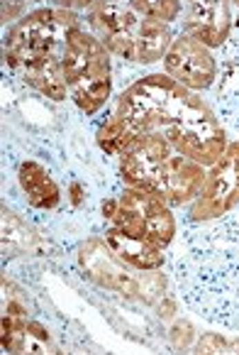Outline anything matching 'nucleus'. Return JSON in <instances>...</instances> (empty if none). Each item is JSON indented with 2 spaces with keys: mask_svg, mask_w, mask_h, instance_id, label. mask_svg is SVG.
I'll return each mask as SVG.
<instances>
[{
  "mask_svg": "<svg viewBox=\"0 0 239 355\" xmlns=\"http://www.w3.org/2000/svg\"><path fill=\"white\" fill-rule=\"evenodd\" d=\"M78 262L84 267V272L93 279L95 284L113 292L122 294L130 299H149L144 294V287L132 277V267L127 270L125 262H120L115 257V252L108 248V243H103L100 238H90L81 245L78 250Z\"/></svg>",
  "mask_w": 239,
  "mask_h": 355,
  "instance_id": "obj_9",
  "label": "nucleus"
},
{
  "mask_svg": "<svg viewBox=\"0 0 239 355\" xmlns=\"http://www.w3.org/2000/svg\"><path fill=\"white\" fill-rule=\"evenodd\" d=\"M20 187L27 193V199L35 209H54L61 201V189L57 187L49 172L37 162H22L20 164Z\"/></svg>",
  "mask_w": 239,
  "mask_h": 355,
  "instance_id": "obj_15",
  "label": "nucleus"
},
{
  "mask_svg": "<svg viewBox=\"0 0 239 355\" xmlns=\"http://www.w3.org/2000/svg\"><path fill=\"white\" fill-rule=\"evenodd\" d=\"M140 135L142 132H137L125 118H120V115L115 113L113 118L98 130V147L105 152V155L122 157L132 145H135V140Z\"/></svg>",
  "mask_w": 239,
  "mask_h": 355,
  "instance_id": "obj_17",
  "label": "nucleus"
},
{
  "mask_svg": "<svg viewBox=\"0 0 239 355\" xmlns=\"http://www.w3.org/2000/svg\"><path fill=\"white\" fill-rule=\"evenodd\" d=\"M15 12H20V6H12L10 10H6V8H3V20H10Z\"/></svg>",
  "mask_w": 239,
  "mask_h": 355,
  "instance_id": "obj_23",
  "label": "nucleus"
},
{
  "mask_svg": "<svg viewBox=\"0 0 239 355\" xmlns=\"http://www.w3.org/2000/svg\"><path fill=\"white\" fill-rule=\"evenodd\" d=\"M135 8L137 15L149 17V20H159V22H171L178 17L181 12V6L173 3V0H132L130 3Z\"/></svg>",
  "mask_w": 239,
  "mask_h": 355,
  "instance_id": "obj_18",
  "label": "nucleus"
},
{
  "mask_svg": "<svg viewBox=\"0 0 239 355\" xmlns=\"http://www.w3.org/2000/svg\"><path fill=\"white\" fill-rule=\"evenodd\" d=\"M61 67L68 91H71L78 108L86 115L98 113L108 101L110 89H113L110 59L103 42L90 32H84L81 27L71 30L61 54Z\"/></svg>",
  "mask_w": 239,
  "mask_h": 355,
  "instance_id": "obj_1",
  "label": "nucleus"
},
{
  "mask_svg": "<svg viewBox=\"0 0 239 355\" xmlns=\"http://www.w3.org/2000/svg\"><path fill=\"white\" fill-rule=\"evenodd\" d=\"M78 27V12L68 8H39L10 27L6 40V59L12 69L22 59L37 54H64L66 37Z\"/></svg>",
  "mask_w": 239,
  "mask_h": 355,
  "instance_id": "obj_5",
  "label": "nucleus"
},
{
  "mask_svg": "<svg viewBox=\"0 0 239 355\" xmlns=\"http://www.w3.org/2000/svg\"><path fill=\"white\" fill-rule=\"evenodd\" d=\"M193 91L173 81L169 73H151L130 86L117 101V115L137 132H164L178 115Z\"/></svg>",
  "mask_w": 239,
  "mask_h": 355,
  "instance_id": "obj_2",
  "label": "nucleus"
},
{
  "mask_svg": "<svg viewBox=\"0 0 239 355\" xmlns=\"http://www.w3.org/2000/svg\"><path fill=\"white\" fill-rule=\"evenodd\" d=\"M171 42H173L171 30H169L166 22L142 17L140 35H137V47H135L137 62H142V64L159 62L162 57H166Z\"/></svg>",
  "mask_w": 239,
  "mask_h": 355,
  "instance_id": "obj_16",
  "label": "nucleus"
},
{
  "mask_svg": "<svg viewBox=\"0 0 239 355\" xmlns=\"http://www.w3.org/2000/svg\"><path fill=\"white\" fill-rule=\"evenodd\" d=\"M205 177L208 174H205L203 164L193 162V159H188L183 155H171L162 169L159 193L166 199L169 206H181L200 193Z\"/></svg>",
  "mask_w": 239,
  "mask_h": 355,
  "instance_id": "obj_11",
  "label": "nucleus"
},
{
  "mask_svg": "<svg viewBox=\"0 0 239 355\" xmlns=\"http://www.w3.org/2000/svg\"><path fill=\"white\" fill-rule=\"evenodd\" d=\"M169 140V145L178 155L188 157L198 164L213 167L227 150V137L220 125L218 115L213 113L208 103L193 91L186 101L181 115L162 132Z\"/></svg>",
  "mask_w": 239,
  "mask_h": 355,
  "instance_id": "obj_4",
  "label": "nucleus"
},
{
  "mask_svg": "<svg viewBox=\"0 0 239 355\" xmlns=\"http://www.w3.org/2000/svg\"><path fill=\"white\" fill-rule=\"evenodd\" d=\"M88 10V20L98 32L103 47L127 62H137L135 47L142 17L135 12V8L127 3H93Z\"/></svg>",
  "mask_w": 239,
  "mask_h": 355,
  "instance_id": "obj_8",
  "label": "nucleus"
},
{
  "mask_svg": "<svg viewBox=\"0 0 239 355\" xmlns=\"http://www.w3.org/2000/svg\"><path fill=\"white\" fill-rule=\"evenodd\" d=\"M103 216L113 220L115 228H120L122 233L140 241H149L162 250L176 235V220L162 193L127 189L117 199L103 204Z\"/></svg>",
  "mask_w": 239,
  "mask_h": 355,
  "instance_id": "obj_3",
  "label": "nucleus"
},
{
  "mask_svg": "<svg viewBox=\"0 0 239 355\" xmlns=\"http://www.w3.org/2000/svg\"><path fill=\"white\" fill-rule=\"evenodd\" d=\"M239 204V142L227 145L224 155L210 167L195 204L191 209L193 220H213L224 216Z\"/></svg>",
  "mask_w": 239,
  "mask_h": 355,
  "instance_id": "obj_6",
  "label": "nucleus"
},
{
  "mask_svg": "<svg viewBox=\"0 0 239 355\" xmlns=\"http://www.w3.org/2000/svg\"><path fill=\"white\" fill-rule=\"evenodd\" d=\"M30 86H35L39 94H44L52 101H64L68 91L66 76H64L61 54H37L27 57L17 67Z\"/></svg>",
  "mask_w": 239,
  "mask_h": 355,
  "instance_id": "obj_13",
  "label": "nucleus"
},
{
  "mask_svg": "<svg viewBox=\"0 0 239 355\" xmlns=\"http://www.w3.org/2000/svg\"><path fill=\"white\" fill-rule=\"evenodd\" d=\"M169 157H171V145L166 137L162 132H144L120 157V177L127 189L159 193V179Z\"/></svg>",
  "mask_w": 239,
  "mask_h": 355,
  "instance_id": "obj_7",
  "label": "nucleus"
},
{
  "mask_svg": "<svg viewBox=\"0 0 239 355\" xmlns=\"http://www.w3.org/2000/svg\"><path fill=\"white\" fill-rule=\"evenodd\" d=\"M164 67H166L169 76L181 86H186L188 91L208 89L215 81V73H218L210 49L188 35L173 40L166 57H164Z\"/></svg>",
  "mask_w": 239,
  "mask_h": 355,
  "instance_id": "obj_10",
  "label": "nucleus"
},
{
  "mask_svg": "<svg viewBox=\"0 0 239 355\" xmlns=\"http://www.w3.org/2000/svg\"><path fill=\"white\" fill-rule=\"evenodd\" d=\"M159 311H162L164 319H171L173 311H176V304H173V302H166V306H162V309H159Z\"/></svg>",
  "mask_w": 239,
  "mask_h": 355,
  "instance_id": "obj_22",
  "label": "nucleus"
},
{
  "mask_svg": "<svg viewBox=\"0 0 239 355\" xmlns=\"http://www.w3.org/2000/svg\"><path fill=\"white\" fill-rule=\"evenodd\" d=\"M84 199V191H81V184H71V204L78 206Z\"/></svg>",
  "mask_w": 239,
  "mask_h": 355,
  "instance_id": "obj_21",
  "label": "nucleus"
},
{
  "mask_svg": "<svg viewBox=\"0 0 239 355\" xmlns=\"http://www.w3.org/2000/svg\"><path fill=\"white\" fill-rule=\"evenodd\" d=\"M169 340H171V345L176 350H186L188 345L195 340V329H193V324H191V321H186V319L176 321V324H173V329H171V336H169Z\"/></svg>",
  "mask_w": 239,
  "mask_h": 355,
  "instance_id": "obj_20",
  "label": "nucleus"
},
{
  "mask_svg": "<svg viewBox=\"0 0 239 355\" xmlns=\"http://www.w3.org/2000/svg\"><path fill=\"white\" fill-rule=\"evenodd\" d=\"M105 243L108 248L115 252L120 262H125L127 267L132 270H142V272H149V270H159L164 265V255H162V248L151 245L149 241H140V238H132V235L122 233L120 228H110L105 233Z\"/></svg>",
  "mask_w": 239,
  "mask_h": 355,
  "instance_id": "obj_14",
  "label": "nucleus"
},
{
  "mask_svg": "<svg viewBox=\"0 0 239 355\" xmlns=\"http://www.w3.org/2000/svg\"><path fill=\"white\" fill-rule=\"evenodd\" d=\"M186 35L203 47H220L229 35L227 3H191L186 10Z\"/></svg>",
  "mask_w": 239,
  "mask_h": 355,
  "instance_id": "obj_12",
  "label": "nucleus"
},
{
  "mask_svg": "<svg viewBox=\"0 0 239 355\" xmlns=\"http://www.w3.org/2000/svg\"><path fill=\"white\" fill-rule=\"evenodd\" d=\"M232 350H239V338L205 334L203 338L198 340V353H232Z\"/></svg>",
  "mask_w": 239,
  "mask_h": 355,
  "instance_id": "obj_19",
  "label": "nucleus"
}]
</instances>
